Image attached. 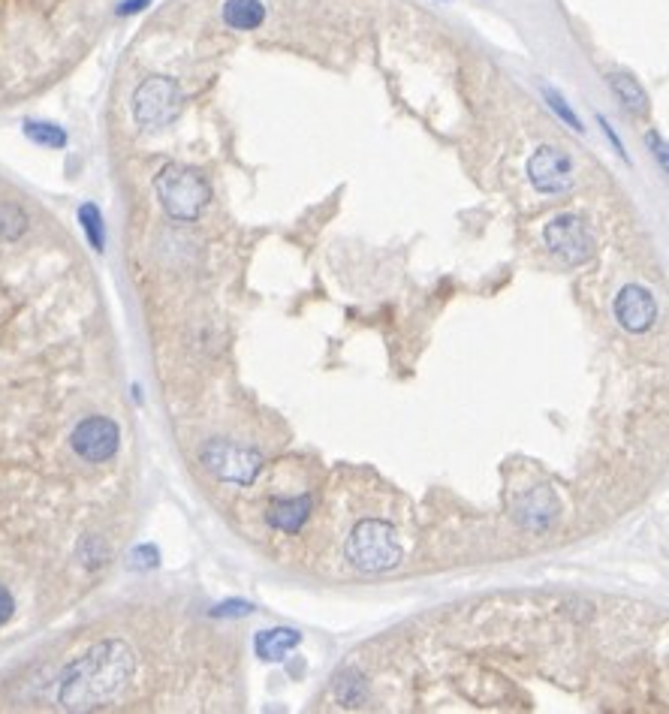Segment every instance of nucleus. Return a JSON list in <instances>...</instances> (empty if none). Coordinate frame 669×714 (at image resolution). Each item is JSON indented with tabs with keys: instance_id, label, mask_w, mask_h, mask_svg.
Returning <instances> with one entry per match:
<instances>
[{
	"instance_id": "0eeeda50",
	"label": "nucleus",
	"mask_w": 669,
	"mask_h": 714,
	"mask_svg": "<svg viewBox=\"0 0 669 714\" xmlns=\"http://www.w3.org/2000/svg\"><path fill=\"white\" fill-rule=\"evenodd\" d=\"M70 443H73V449H76L79 458L97 464V461H109V458L118 452V446H121V431H118V425H115L112 419H106V416H88V419H82V422L73 428Z\"/></svg>"
},
{
	"instance_id": "412c9836",
	"label": "nucleus",
	"mask_w": 669,
	"mask_h": 714,
	"mask_svg": "<svg viewBox=\"0 0 669 714\" xmlns=\"http://www.w3.org/2000/svg\"><path fill=\"white\" fill-rule=\"evenodd\" d=\"M145 4H151V0H127V4H121V16H133V13H139V10H145Z\"/></svg>"
},
{
	"instance_id": "20e7f679",
	"label": "nucleus",
	"mask_w": 669,
	"mask_h": 714,
	"mask_svg": "<svg viewBox=\"0 0 669 714\" xmlns=\"http://www.w3.org/2000/svg\"><path fill=\"white\" fill-rule=\"evenodd\" d=\"M202 464L223 483L251 486L263 470V455L257 449L230 443V440H208L199 452Z\"/></svg>"
},
{
	"instance_id": "dca6fc26",
	"label": "nucleus",
	"mask_w": 669,
	"mask_h": 714,
	"mask_svg": "<svg viewBox=\"0 0 669 714\" xmlns=\"http://www.w3.org/2000/svg\"><path fill=\"white\" fill-rule=\"evenodd\" d=\"M25 229H28V214L19 205H13V202L0 205V238L13 242V238H19Z\"/></svg>"
},
{
	"instance_id": "ddd939ff",
	"label": "nucleus",
	"mask_w": 669,
	"mask_h": 714,
	"mask_svg": "<svg viewBox=\"0 0 669 714\" xmlns=\"http://www.w3.org/2000/svg\"><path fill=\"white\" fill-rule=\"evenodd\" d=\"M609 88H612L615 97L624 103V109H630V112H636V115H645V112H648V97H645L642 85H639L633 76L612 73V76H609Z\"/></svg>"
},
{
	"instance_id": "9b49d317",
	"label": "nucleus",
	"mask_w": 669,
	"mask_h": 714,
	"mask_svg": "<svg viewBox=\"0 0 669 714\" xmlns=\"http://www.w3.org/2000/svg\"><path fill=\"white\" fill-rule=\"evenodd\" d=\"M299 642H302V633H299V630L275 627V630H260V633H257L254 651H257L260 660L278 663V660H284L293 648H299Z\"/></svg>"
},
{
	"instance_id": "f8f14e48",
	"label": "nucleus",
	"mask_w": 669,
	"mask_h": 714,
	"mask_svg": "<svg viewBox=\"0 0 669 714\" xmlns=\"http://www.w3.org/2000/svg\"><path fill=\"white\" fill-rule=\"evenodd\" d=\"M223 22L233 31H257L266 22L263 0H227L223 4Z\"/></svg>"
},
{
	"instance_id": "1a4fd4ad",
	"label": "nucleus",
	"mask_w": 669,
	"mask_h": 714,
	"mask_svg": "<svg viewBox=\"0 0 669 714\" xmlns=\"http://www.w3.org/2000/svg\"><path fill=\"white\" fill-rule=\"evenodd\" d=\"M615 320L627 329V332H648L657 320V302L645 287L627 284L618 296H615Z\"/></svg>"
},
{
	"instance_id": "6ab92c4d",
	"label": "nucleus",
	"mask_w": 669,
	"mask_h": 714,
	"mask_svg": "<svg viewBox=\"0 0 669 714\" xmlns=\"http://www.w3.org/2000/svg\"><path fill=\"white\" fill-rule=\"evenodd\" d=\"M13 612H16V600H13V594L4 585H0V627H4L13 618Z\"/></svg>"
},
{
	"instance_id": "4468645a",
	"label": "nucleus",
	"mask_w": 669,
	"mask_h": 714,
	"mask_svg": "<svg viewBox=\"0 0 669 714\" xmlns=\"http://www.w3.org/2000/svg\"><path fill=\"white\" fill-rule=\"evenodd\" d=\"M79 220H82V229H85V235H88L91 248H94V251H103L106 235H103V214H100V208H97L94 202H85V205L79 208Z\"/></svg>"
},
{
	"instance_id": "39448f33",
	"label": "nucleus",
	"mask_w": 669,
	"mask_h": 714,
	"mask_svg": "<svg viewBox=\"0 0 669 714\" xmlns=\"http://www.w3.org/2000/svg\"><path fill=\"white\" fill-rule=\"evenodd\" d=\"M181 88L166 79V76H154V79H145L136 94H133V118L148 127V130H157V127H166L172 124L178 115H181Z\"/></svg>"
},
{
	"instance_id": "7ed1b4c3",
	"label": "nucleus",
	"mask_w": 669,
	"mask_h": 714,
	"mask_svg": "<svg viewBox=\"0 0 669 714\" xmlns=\"http://www.w3.org/2000/svg\"><path fill=\"white\" fill-rule=\"evenodd\" d=\"M347 558L362 573H386L401 564L404 552L395 537V528L380 519L359 522L347 540Z\"/></svg>"
},
{
	"instance_id": "2eb2a0df",
	"label": "nucleus",
	"mask_w": 669,
	"mask_h": 714,
	"mask_svg": "<svg viewBox=\"0 0 669 714\" xmlns=\"http://www.w3.org/2000/svg\"><path fill=\"white\" fill-rule=\"evenodd\" d=\"M25 136L37 145H46V148H64L67 145V133L58 124H46V121H28Z\"/></svg>"
},
{
	"instance_id": "a211bd4d",
	"label": "nucleus",
	"mask_w": 669,
	"mask_h": 714,
	"mask_svg": "<svg viewBox=\"0 0 669 714\" xmlns=\"http://www.w3.org/2000/svg\"><path fill=\"white\" fill-rule=\"evenodd\" d=\"M251 603H242V600H230V603H220L217 609H211L214 618H239V615H251Z\"/></svg>"
},
{
	"instance_id": "f3484780",
	"label": "nucleus",
	"mask_w": 669,
	"mask_h": 714,
	"mask_svg": "<svg viewBox=\"0 0 669 714\" xmlns=\"http://www.w3.org/2000/svg\"><path fill=\"white\" fill-rule=\"evenodd\" d=\"M543 94H546L549 106H552V109H555V112H558V115H561V118H564V121H567V124L573 127V130H579V133L585 130V127H582V121H579V118L573 115V109L567 106V100H564L561 94H555L552 88H543Z\"/></svg>"
},
{
	"instance_id": "4be33fe9",
	"label": "nucleus",
	"mask_w": 669,
	"mask_h": 714,
	"mask_svg": "<svg viewBox=\"0 0 669 714\" xmlns=\"http://www.w3.org/2000/svg\"><path fill=\"white\" fill-rule=\"evenodd\" d=\"M648 145L654 148V154H660V163L666 166V151H663V139L657 133H648Z\"/></svg>"
},
{
	"instance_id": "f257e3e1",
	"label": "nucleus",
	"mask_w": 669,
	"mask_h": 714,
	"mask_svg": "<svg viewBox=\"0 0 669 714\" xmlns=\"http://www.w3.org/2000/svg\"><path fill=\"white\" fill-rule=\"evenodd\" d=\"M133 675V654L124 642H100L79 657L61 678L64 708H91L115 696Z\"/></svg>"
},
{
	"instance_id": "423d86ee",
	"label": "nucleus",
	"mask_w": 669,
	"mask_h": 714,
	"mask_svg": "<svg viewBox=\"0 0 669 714\" xmlns=\"http://www.w3.org/2000/svg\"><path fill=\"white\" fill-rule=\"evenodd\" d=\"M543 238L549 251L564 263V266H582L594 257L597 245H594V235L585 226L582 217L576 214H558L546 223Z\"/></svg>"
},
{
	"instance_id": "6e6552de",
	"label": "nucleus",
	"mask_w": 669,
	"mask_h": 714,
	"mask_svg": "<svg viewBox=\"0 0 669 714\" xmlns=\"http://www.w3.org/2000/svg\"><path fill=\"white\" fill-rule=\"evenodd\" d=\"M528 178L540 193H564L573 187V160L567 151L543 145L528 160Z\"/></svg>"
},
{
	"instance_id": "f03ea898",
	"label": "nucleus",
	"mask_w": 669,
	"mask_h": 714,
	"mask_svg": "<svg viewBox=\"0 0 669 714\" xmlns=\"http://www.w3.org/2000/svg\"><path fill=\"white\" fill-rule=\"evenodd\" d=\"M154 190H157V199L166 208V214L175 220H196L211 196L202 172L193 166H181V163L163 166L160 175L154 178Z\"/></svg>"
},
{
	"instance_id": "9d476101",
	"label": "nucleus",
	"mask_w": 669,
	"mask_h": 714,
	"mask_svg": "<svg viewBox=\"0 0 669 714\" xmlns=\"http://www.w3.org/2000/svg\"><path fill=\"white\" fill-rule=\"evenodd\" d=\"M314 510V501L311 495H299V498H272L269 504V525L284 531V534H296L308 516Z\"/></svg>"
},
{
	"instance_id": "aec40b11",
	"label": "nucleus",
	"mask_w": 669,
	"mask_h": 714,
	"mask_svg": "<svg viewBox=\"0 0 669 714\" xmlns=\"http://www.w3.org/2000/svg\"><path fill=\"white\" fill-rule=\"evenodd\" d=\"M597 121H600V127H603V133H606V139H612V145H615V151H618L621 157H627V154H624V145H621V139H618V136H615V130H612V127L606 124V118H597Z\"/></svg>"
}]
</instances>
